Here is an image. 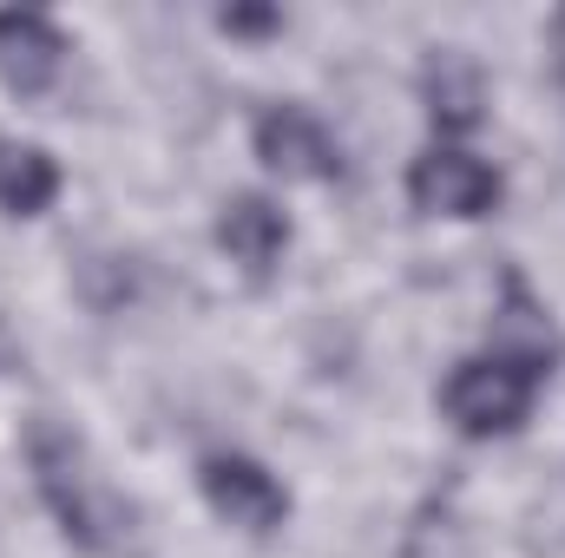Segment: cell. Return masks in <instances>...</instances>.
Wrapping results in <instances>:
<instances>
[{
  "mask_svg": "<svg viewBox=\"0 0 565 558\" xmlns=\"http://www.w3.org/2000/svg\"><path fill=\"white\" fill-rule=\"evenodd\" d=\"M26 466L33 486L53 513V526L66 533V546H79L86 558H126L132 533H139V506L93 466V447L79 427L53 415L26 420Z\"/></svg>",
  "mask_w": 565,
  "mask_h": 558,
  "instance_id": "1",
  "label": "cell"
},
{
  "mask_svg": "<svg viewBox=\"0 0 565 558\" xmlns=\"http://www.w3.org/2000/svg\"><path fill=\"white\" fill-rule=\"evenodd\" d=\"M540 388H546L540 368L480 348V355H467V362L447 368V382H440V415H447V427H454L460 440H507V433H520V427L533 420Z\"/></svg>",
  "mask_w": 565,
  "mask_h": 558,
  "instance_id": "2",
  "label": "cell"
},
{
  "mask_svg": "<svg viewBox=\"0 0 565 558\" xmlns=\"http://www.w3.org/2000/svg\"><path fill=\"white\" fill-rule=\"evenodd\" d=\"M500 197H507L500 164H487V158L467 151V144H427L422 158L408 164V204H415L422 217L473 224V217H493Z\"/></svg>",
  "mask_w": 565,
  "mask_h": 558,
  "instance_id": "3",
  "label": "cell"
},
{
  "mask_svg": "<svg viewBox=\"0 0 565 558\" xmlns=\"http://www.w3.org/2000/svg\"><path fill=\"white\" fill-rule=\"evenodd\" d=\"M198 493L224 526H237L250 539H277L289 526V486L250 453H204L198 460Z\"/></svg>",
  "mask_w": 565,
  "mask_h": 558,
  "instance_id": "4",
  "label": "cell"
},
{
  "mask_svg": "<svg viewBox=\"0 0 565 558\" xmlns=\"http://www.w3.org/2000/svg\"><path fill=\"white\" fill-rule=\"evenodd\" d=\"M250 151H257V164L270 178H282V184H335L342 178V144H335V132L316 112H302V106H270L257 119V132H250Z\"/></svg>",
  "mask_w": 565,
  "mask_h": 558,
  "instance_id": "5",
  "label": "cell"
},
{
  "mask_svg": "<svg viewBox=\"0 0 565 558\" xmlns=\"http://www.w3.org/2000/svg\"><path fill=\"white\" fill-rule=\"evenodd\" d=\"M66 33L46 20V13H33V7H0V86L13 93V99H40V93H53L60 86V73H66Z\"/></svg>",
  "mask_w": 565,
  "mask_h": 558,
  "instance_id": "6",
  "label": "cell"
},
{
  "mask_svg": "<svg viewBox=\"0 0 565 558\" xmlns=\"http://www.w3.org/2000/svg\"><path fill=\"white\" fill-rule=\"evenodd\" d=\"M211 237H217V250H224L244 277H270V270L282 264V250H289V217H282L277 197L237 191V197H224Z\"/></svg>",
  "mask_w": 565,
  "mask_h": 558,
  "instance_id": "7",
  "label": "cell"
},
{
  "mask_svg": "<svg viewBox=\"0 0 565 558\" xmlns=\"http://www.w3.org/2000/svg\"><path fill=\"white\" fill-rule=\"evenodd\" d=\"M422 99H427V119H434L440 144H454L460 132H473L487 119V79H480V66L460 46H440L422 66Z\"/></svg>",
  "mask_w": 565,
  "mask_h": 558,
  "instance_id": "8",
  "label": "cell"
},
{
  "mask_svg": "<svg viewBox=\"0 0 565 558\" xmlns=\"http://www.w3.org/2000/svg\"><path fill=\"white\" fill-rule=\"evenodd\" d=\"M487 348L507 355V362H526V368H540V375H553V362H559V329H553L546 302H540L520 277H507V302H500V315H493Z\"/></svg>",
  "mask_w": 565,
  "mask_h": 558,
  "instance_id": "9",
  "label": "cell"
},
{
  "mask_svg": "<svg viewBox=\"0 0 565 558\" xmlns=\"http://www.w3.org/2000/svg\"><path fill=\"white\" fill-rule=\"evenodd\" d=\"M66 191V171L46 144L33 139H0V211L7 217H40Z\"/></svg>",
  "mask_w": 565,
  "mask_h": 558,
  "instance_id": "10",
  "label": "cell"
},
{
  "mask_svg": "<svg viewBox=\"0 0 565 558\" xmlns=\"http://www.w3.org/2000/svg\"><path fill=\"white\" fill-rule=\"evenodd\" d=\"M217 26L224 33H277L282 13L277 7H231V13H217Z\"/></svg>",
  "mask_w": 565,
  "mask_h": 558,
  "instance_id": "11",
  "label": "cell"
}]
</instances>
